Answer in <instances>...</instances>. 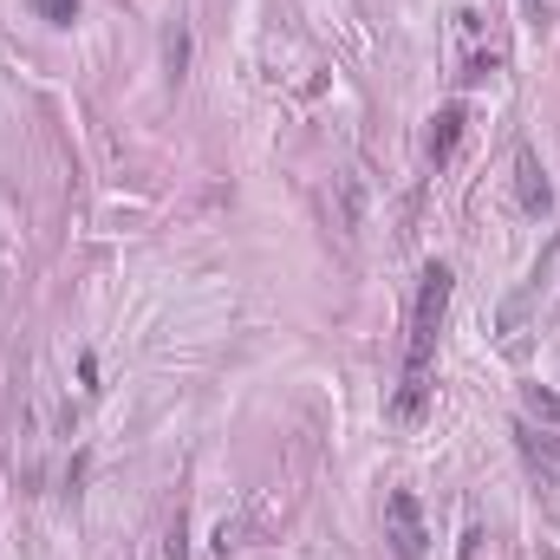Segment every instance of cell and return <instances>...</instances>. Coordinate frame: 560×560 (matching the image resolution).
<instances>
[{
    "label": "cell",
    "instance_id": "cell-3",
    "mask_svg": "<svg viewBox=\"0 0 560 560\" xmlns=\"http://www.w3.org/2000/svg\"><path fill=\"white\" fill-rule=\"evenodd\" d=\"M515 444H522V463L542 489H560V431H535L528 418L515 424Z\"/></svg>",
    "mask_w": 560,
    "mask_h": 560
},
{
    "label": "cell",
    "instance_id": "cell-1",
    "mask_svg": "<svg viewBox=\"0 0 560 560\" xmlns=\"http://www.w3.org/2000/svg\"><path fill=\"white\" fill-rule=\"evenodd\" d=\"M450 267L431 261L418 274V300H411V326H405V378H398V398H391V418L398 424H418L424 405H431V365H437V333H444V313H450Z\"/></svg>",
    "mask_w": 560,
    "mask_h": 560
},
{
    "label": "cell",
    "instance_id": "cell-2",
    "mask_svg": "<svg viewBox=\"0 0 560 560\" xmlns=\"http://www.w3.org/2000/svg\"><path fill=\"white\" fill-rule=\"evenodd\" d=\"M385 535H391V555L398 560H431V535H424V509L411 489H391L385 496Z\"/></svg>",
    "mask_w": 560,
    "mask_h": 560
},
{
    "label": "cell",
    "instance_id": "cell-4",
    "mask_svg": "<svg viewBox=\"0 0 560 560\" xmlns=\"http://www.w3.org/2000/svg\"><path fill=\"white\" fill-rule=\"evenodd\" d=\"M515 196H522L528 215H548L555 209V183H548V170H542L535 150H515Z\"/></svg>",
    "mask_w": 560,
    "mask_h": 560
},
{
    "label": "cell",
    "instance_id": "cell-7",
    "mask_svg": "<svg viewBox=\"0 0 560 560\" xmlns=\"http://www.w3.org/2000/svg\"><path fill=\"white\" fill-rule=\"evenodd\" d=\"M33 13L52 20V26H72V20H78V0H33Z\"/></svg>",
    "mask_w": 560,
    "mask_h": 560
},
{
    "label": "cell",
    "instance_id": "cell-6",
    "mask_svg": "<svg viewBox=\"0 0 560 560\" xmlns=\"http://www.w3.org/2000/svg\"><path fill=\"white\" fill-rule=\"evenodd\" d=\"M163 65H170V78H183V72H189V26H183V20L163 33Z\"/></svg>",
    "mask_w": 560,
    "mask_h": 560
},
{
    "label": "cell",
    "instance_id": "cell-8",
    "mask_svg": "<svg viewBox=\"0 0 560 560\" xmlns=\"http://www.w3.org/2000/svg\"><path fill=\"white\" fill-rule=\"evenodd\" d=\"M522 7H528V20H535V26H548V20H555V0H522Z\"/></svg>",
    "mask_w": 560,
    "mask_h": 560
},
{
    "label": "cell",
    "instance_id": "cell-5",
    "mask_svg": "<svg viewBox=\"0 0 560 560\" xmlns=\"http://www.w3.org/2000/svg\"><path fill=\"white\" fill-rule=\"evenodd\" d=\"M457 144H463V104H444V111L431 117V137H424V163H431V170H444V163L457 157Z\"/></svg>",
    "mask_w": 560,
    "mask_h": 560
},
{
    "label": "cell",
    "instance_id": "cell-9",
    "mask_svg": "<svg viewBox=\"0 0 560 560\" xmlns=\"http://www.w3.org/2000/svg\"><path fill=\"white\" fill-rule=\"evenodd\" d=\"M170 560H189V548H183V515H176V528H170Z\"/></svg>",
    "mask_w": 560,
    "mask_h": 560
}]
</instances>
